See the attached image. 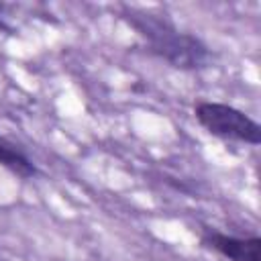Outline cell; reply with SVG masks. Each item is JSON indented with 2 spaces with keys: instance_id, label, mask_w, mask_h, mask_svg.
Here are the masks:
<instances>
[{
  "instance_id": "6da1fadb",
  "label": "cell",
  "mask_w": 261,
  "mask_h": 261,
  "mask_svg": "<svg viewBox=\"0 0 261 261\" xmlns=\"http://www.w3.org/2000/svg\"><path fill=\"white\" fill-rule=\"evenodd\" d=\"M120 16L128 27L137 31V35L145 41L147 49L159 59L167 61L177 69H202L212 61V53L208 45L179 31L167 14H159L153 10H143L135 6H120Z\"/></svg>"
},
{
  "instance_id": "5b68a950",
  "label": "cell",
  "mask_w": 261,
  "mask_h": 261,
  "mask_svg": "<svg viewBox=\"0 0 261 261\" xmlns=\"http://www.w3.org/2000/svg\"><path fill=\"white\" fill-rule=\"evenodd\" d=\"M0 31H4V33H12V29L2 20V16H0Z\"/></svg>"
},
{
  "instance_id": "7a4b0ae2",
  "label": "cell",
  "mask_w": 261,
  "mask_h": 261,
  "mask_svg": "<svg viewBox=\"0 0 261 261\" xmlns=\"http://www.w3.org/2000/svg\"><path fill=\"white\" fill-rule=\"evenodd\" d=\"M194 116L214 137H220L226 141L249 143V145L261 143L259 122L234 106L202 100L194 106Z\"/></svg>"
},
{
  "instance_id": "3957f363",
  "label": "cell",
  "mask_w": 261,
  "mask_h": 261,
  "mask_svg": "<svg viewBox=\"0 0 261 261\" xmlns=\"http://www.w3.org/2000/svg\"><path fill=\"white\" fill-rule=\"evenodd\" d=\"M200 243L228 261H261V237H232L214 228H204Z\"/></svg>"
},
{
  "instance_id": "277c9868",
  "label": "cell",
  "mask_w": 261,
  "mask_h": 261,
  "mask_svg": "<svg viewBox=\"0 0 261 261\" xmlns=\"http://www.w3.org/2000/svg\"><path fill=\"white\" fill-rule=\"evenodd\" d=\"M0 165L20 179H31L37 175V165L33 163V159L4 137H0Z\"/></svg>"
}]
</instances>
